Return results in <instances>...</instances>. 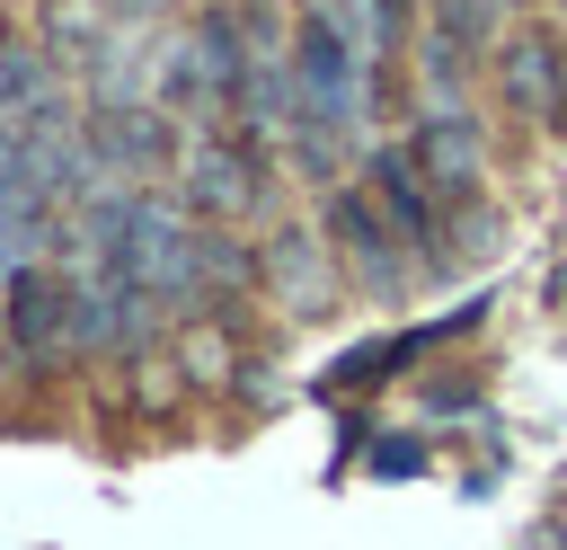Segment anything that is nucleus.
<instances>
[{"mask_svg": "<svg viewBox=\"0 0 567 550\" xmlns=\"http://www.w3.org/2000/svg\"><path fill=\"white\" fill-rule=\"evenodd\" d=\"M337 248L319 222H275L257 240V302H275L284 319H328L337 310Z\"/></svg>", "mask_w": 567, "mask_h": 550, "instance_id": "obj_4", "label": "nucleus"}, {"mask_svg": "<svg viewBox=\"0 0 567 550\" xmlns=\"http://www.w3.org/2000/svg\"><path fill=\"white\" fill-rule=\"evenodd\" d=\"M168 355H177L186 390H230V381L248 373V364H239V337H230V319H221V310L177 319V328H168Z\"/></svg>", "mask_w": 567, "mask_h": 550, "instance_id": "obj_10", "label": "nucleus"}, {"mask_svg": "<svg viewBox=\"0 0 567 550\" xmlns=\"http://www.w3.org/2000/svg\"><path fill=\"white\" fill-rule=\"evenodd\" d=\"M9 373H18V355H9V337H0V381H9Z\"/></svg>", "mask_w": 567, "mask_h": 550, "instance_id": "obj_14", "label": "nucleus"}, {"mask_svg": "<svg viewBox=\"0 0 567 550\" xmlns=\"http://www.w3.org/2000/svg\"><path fill=\"white\" fill-rule=\"evenodd\" d=\"M372 18H381L390 35H408V27H416V0H372Z\"/></svg>", "mask_w": 567, "mask_h": 550, "instance_id": "obj_13", "label": "nucleus"}, {"mask_svg": "<svg viewBox=\"0 0 567 550\" xmlns=\"http://www.w3.org/2000/svg\"><path fill=\"white\" fill-rule=\"evenodd\" d=\"M177 204L195 222H248V213H266V151L239 124H204L177 151Z\"/></svg>", "mask_w": 567, "mask_h": 550, "instance_id": "obj_2", "label": "nucleus"}, {"mask_svg": "<svg viewBox=\"0 0 567 550\" xmlns=\"http://www.w3.org/2000/svg\"><path fill=\"white\" fill-rule=\"evenodd\" d=\"M408 160L425 169V186H434L443 204H461V195H478V177H487V133H478L470 106H452V115H416Z\"/></svg>", "mask_w": 567, "mask_h": 550, "instance_id": "obj_9", "label": "nucleus"}, {"mask_svg": "<svg viewBox=\"0 0 567 550\" xmlns=\"http://www.w3.org/2000/svg\"><path fill=\"white\" fill-rule=\"evenodd\" d=\"M106 266H115L124 284H142L168 319H204V310H213V302H204V222H195L177 195H133Z\"/></svg>", "mask_w": 567, "mask_h": 550, "instance_id": "obj_1", "label": "nucleus"}, {"mask_svg": "<svg viewBox=\"0 0 567 550\" xmlns=\"http://www.w3.org/2000/svg\"><path fill=\"white\" fill-rule=\"evenodd\" d=\"M89 142H97V160L115 177H151V169H168L186 151V133H177V115L159 98H106V106H89Z\"/></svg>", "mask_w": 567, "mask_h": 550, "instance_id": "obj_7", "label": "nucleus"}, {"mask_svg": "<svg viewBox=\"0 0 567 550\" xmlns=\"http://www.w3.org/2000/svg\"><path fill=\"white\" fill-rule=\"evenodd\" d=\"M496 98H505L523 124H540V133L567 124V62H558V44H549L540 27H514V35L496 44Z\"/></svg>", "mask_w": 567, "mask_h": 550, "instance_id": "obj_8", "label": "nucleus"}, {"mask_svg": "<svg viewBox=\"0 0 567 550\" xmlns=\"http://www.w3.org/2000/svg\"><path fill=\"white\" fill-rule=\"evenodd\" d=\"M363 186H372V204H381V222L408 240V257L416 266H443V195L425 186V169L408 160V142H372L363 151Z\"/></svg>", "mask_w": 567, "mask_h": 550, "instance_id": "obj_6", "label": "nucleus"}, {"mask_svg": "<svg viewBox=\"0 0 567 550\" xmlns=\"http://www.w3.org/2000/svg\"><path fill=\"white\" fill-rule=\"evenodd\" d=\"M319 231H328L337 266H346L363 293H381V302H390V293L408 284V266H416V257H408V240L381 222L372 186H346V177H337V186H328V213H319Z\"/></svg>", "mask_w": 567, "mask_h": 550, "instance_id": "obj_5", "label": "nucleus"}, {"mask_svg": "<svg viewBox=\"0 0 567 550\" xmlns=\"http://www.w3.org/2000/svg\"><path fill=\"white\" fill-rule=\"evenodd\" d=\"M186 399V373H177V355H133V408H177Z\"/></svg>", "mask_w": 567, "mask_h": 550, "instance_id": "obj_11", "label": "nucleus"}, {"mask_svg": "<svg viewBox=\"0 0 567 550\" xmlns=\"http://www.w3.org/2000/svg\"><path fill=\"white\" fill-rule=\"evenodd\" d=\"M0 337L18 355V373H71L80 364V328H71V275L53 257H27L0 284Z\"/></svg>", "mask_w": 567, "mask_h": 550, "instance_id": "obj_3", "label": "nucleus"}, {"mask_svg": "<svg viewBox=\"0 0 567 550\" xmlns=\"http://www.w3.org/2000/svg\"><path fill=\"white\" fill-rule=\"evenodd\" d=\"M496 18H514V0H443V9H434V27H452L470 53L496 44Z\"/></svg>", "mask_w": 567, "mask_h": 550, "instance_id": "obj_12", "label": "nucleus"}]
</instances>
